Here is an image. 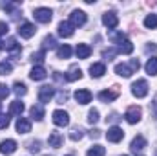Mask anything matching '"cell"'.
I'll use <instances>...</instances> for the list:
<instances>
[{
  "mask_svg": "<svg viewBox=\"0 0 157 156\" xmlns=\"http://www.w3.org/2000/svg\"><path fill=\"white\" fill-rule=\"evenodd\" d=\"M155 156H157V151H155Z\"/></svg>",
  "mask_w": 157,
  "mask_h": 156,
  "instance_id": "cell-44",
  "label": "cell"
},
{
  "mask_svg": "<svg viewBox=\"0 0 157 156\" xmlns=\"http://www.w3.org/2000/svg\"><path fill=\"white\" fill-rule=\"evenodd\" d=\"M24 112V103L22 101H13L11 105H9V116H20Z\"/></svg>",
  "mask_w": 157,
  "mask_h": 156,
  "instance_id": "cell-22",
  "label": "cell"
},
{
  "mask_svg": "<svg viewBox=\"0 0 157 156\" xmlns=\"http://www.w3.org/2000/svg\"><path fill=\"white\" fill-rule=\"evenodd\" d=\"M104 154H106V149H104L102 145H93V147H90L88 153H86V156H104Z\"/></svg>",
  "mask_w": 157,
  "mask_h": 156,
  "instance_id": "cell-28",
  "label": "cell"
},
{
  "mask_svg": "<svg viewBox=\"0 0 157 156\" xmlns=\"http://www.w3.org/2000/svg\"><path fill=\"white\" fill-rule=\"evenodd\" d=\"M57 46V40H55V37H51V35H48L46 39L42 40V50L46 51L48 48H55Z\"/></svg>",
  "mask_w": 157,
  "mask_h": 156,
  "instance_id": "cell-30",
  "label": "cell"
},
{
  "mask_svg": "<svg viewBox=\"0 0 157 156\" xmlns=\"http://www.w3.org/2000/svg\"><path fill=\"white\" fill-rule=\"evenodd\" d=\"M4 48L7 51H11V53H18L20 51V46H18V42H17L15 37H9L7 40H4Z\"/></svg>",
  "mask_w": 157,
  "mask_h": 156,
  "instance_id": "cell-21",
  "label": "cell"
},
{
  "mask_svg": "<svg viewBox=\"0 0 157 156\" xmlns=\"http://www.w3.org/2000/svg\"><path fill=\"white\" fill-rule=\"evenodd\" d=\"M144 26L148 28V30H155L157 28V15H146V18H144Z\"/></svg>",
  "mask_w": 157,
  "mask_h": 156,
  "instance_id": "cell-29",
  "label": "cell"
},
{
  "mask_svg": "<svg viewBox=\"0 0 157 156\" xmlns=\"http://www.w3.org/2000/svg\"><path fill=\"white\" fill-rule=\"evenodd\" d=\"M13 92H15L17 96H26L28 88H26V84H24V83H15V84H13Z\"/></svg>",
  "mask_w": 157,
  "mask_h": 156,
  "instance_id": "cell-31",
  "label": "cell"
},
{
  "mask_svg": "<svg viewBox=\"0 0 157 156\" xmlns=\"http://www.w3.org/2000/svg\"><path fill=\"white\" fill-rule=\"evenodd\" d=\"M152 112H154V116L157 119V96H155V99H154V103H152Z\"/></svg>",
  "mask_w": 157,
  "mask_h": 156,
  "instance_id": "cell-40",
  "label": "cell"
},
{
  "mask_svg": "<svg viewBox=\"0 0 157 156\" xmlns=\"http://www.w3.org/2000/svg\"><path fill=\"white\" fill-rule=\"evenodd\" d=\"M86 13L84 11H80V9H73L71 11V15H70V22L75 26V28H78V26H84L86 24Z\"/></svg>",
  "mask_w": 157,
  "mask_h": 156,
  "instance_id": "cell-6",
  "label": "cell"
},
{
  "mask_svg": "<svg viewBox=\"0 0 157 156\" xmlns=\"http://www.w3.org/2000/svg\"><path fill=\"white\" fill-rule=\"evenodd\" d=\"M44 57H46V51H44V50H40V51H37V53H33V55H31V61L40 64V63L44 61Z\"/></svg>",
  "mask_w": 157,
  "mask_h": 156,
  "instance_id": "cell-36",
  "label": "cell"
},
{
  "mask_svg": "<svg viewBox=\"0 0 157 156\" xmlns=\"http://www.w3.org/2000/svg\"><path fill=\"white\" fill-rule=\"evenodd\" d=\"M88 121H90V123H97V121H99V110H97V109H91V110L88 112Z\"/></svg>",
  "mask_w": 157,
  "mask_h": 156,
  "instance_id": "cell-34",
  "label": "cell"
},
{
  "mask_svg": "<svg viewBox=\"0 0 157 156\" xmlns=\"http://www.w3.org/2000/svg\"><path fill=\"white\" fill-rule=\"evenodd\" d=\"M117 97H119V92H117V90H102V92L99 94V99H101V101H104V103L115 101Z\"/></svg>",
  "mask_w": 157,
  "mask_h": 156,
  "instance_id": "cell-20",
  "label": "cell"
},
{
  "mask_svg": "<svg viewBox=\"0 0 157 156\" xmlns=\"http://www.w3.org/2000/svg\"><path fill=\"white\" fill-rule=\"evenodd\" d=\"M9 86L7 84H4V83H0V99H6L7 96H9Z\"/></svg>",
  "mask_w": 157,
  "mask_h": 156,
  "instance_id": "cell-37",
  "label": "cell"
},
{
  "mask_svg": "<svg viewBox=\"0 0 157 156\" xmlns=\"http://www.w3.org/2000/svg\"><path fill=\"white\" fill-rule=\"evenodd\" d=\"M90 134H91V138H99V136H101V130H97V129H95V130H91Z\"/></svg>",
  "mask_w": 157,
  "mask_h": 156,
  "instance_id": "cell-41",
  "label": "cell"
},
{
  "mask_svg": "<svg viewBox=\"0 0 157 156\" xmlns=\"http://www.w3.org/2000/svg\"><path fill=\"white\" fill-rule=\"evenodd\" d=\"M33 17H35V20L40 22V24H48L53 18V11L49 7H37L33 11Z\"/></svg>",
  "mask_w": 157,
  "mask_h": 156,
  "instance_id": "cell-2",
  "label": "cell"
},
{
  "mask_svg": "<svg viewBox=\"0 0 157 156\" xmlns=\"http://www.w3.org/2000/svg\"><path fill=\"white\" fill-rule=\"evenodd\" d=\"M62 142H64V136H62L60 132H51L49 138H48V143H49V147H53V149H59V147L62 145Z\"/></svg>",
  "mask_w": 157,
  "mask_h": 156,
  "instance_id": "cell-18",
  "label": "cell"
},
{
  "mask_svg": "<svg viewBox=\"0 0 157 156\" xmlns=\"http://www.w3.org/2000/svg\"><path fill=\"white\" fill-rule=\"evenodd\" d=\"M51 119H53V123H55L57 127H66V125H70V116H68V112H64V110H55V112L51 114Z\"/></svg>",
  "mask_w": 157,
  "mask_h": 156,
  "instance_id": "cell-5",
  "label": "cell"
},
{
  "mask_svg": "<svg viewBox=\"0 0 157 156\" xmlns=\"http://www.w3.org/2000/svg\"><path fill=\"white\" fill-rule=\"evenodd\" d=\"M35 31H37V28H35V24H31V22H24V24L18 26V35L24 37V39H31V37L35 35Z\"/></svg>",
  "mask_w": 157,
  "mask_h": 156,
  "instance_id": "cell-7",
  "label": "cell"
},
{
  "mask_svg": "<svg viewBox=\"0 0 157 156\" xmlns=\"http://www.w3.org/2000/svg\"><path fill=\"white\" fill-rule=\"evenodd\" d=\"M29 153H40V142L35 140V142H29Z\"/></svg>",
  "mask_w": 157,
  "mask_h": 156,
  "instance_id": "cell-38",
  "label": "cell"
},
{
  "mask_svg": "<svg viewBox=\"0 0 157 156\" xmlns=\"http://www.w3.org/2000/svg\"><path fill=\"white\" fill-rule=\"evenodd\" d=\"M132 94L135 97H146L148 96V83L144 79H137L133 84H132Z\"/></svg>",
  "mask_w": 157,
  "mask_h": 156,
  "instance_id": "cell-3",
  "label": "cell"
},
{
  "mask_svg": "<svg viewBox=\"0 0 157 156\" xmlns=\"http://www.w3.org/2000/svg\"><path fill=\"white\" fill-rule=\"evenodd\" d=\"M102 22H104V26H106L108 30H115L117 24H119V17L113 11H108V13L102 15Z\"/></svg>",
  "mask_w": 157,
  "mask_h": 156,
  "instance_id": "cell-10",
  "label": "cell"
},
{
  "mask_svg": "<svg viewBox=\"0 0 157 156\" xmlns=\"http://www.w3.org/2000/svg\"><path fill=\"white\" fill-rule=\"evenodd\" d=\"M144 147H146V140H144L143 136H135V138L132 140V143H130V149H132L133 153H143Z\"/></svg>",
  "mask_w": 157,
  "mask_h": 156,
  "instance_id": "cell-16",
  "label": "cell"
},
{
  "mask_svg": "<svg viewBox=\"0 0 157 156\" xmlns=\"http://www.w3.org/2000/svg\"><path fill=\"white\" fill-rule=\"evenodd\" d=\"M82 77V70L78 68V66H71L70 70H68V74H66V81H77V79Z\"/></svg>",
  "mask_w": 157,
  "mask_h": 156,
  "instance_id": "cell-25",
  "label": "cell"
},
{
  "mask_svg": "<svg viewBox=\"0 0 157 156\" xmlns=\"http://www.w3.org/2000/svg\"><path fill=\"white\" fill-rule=\"evenodd\" d=\"M139 61L137 59H132L130 63H121L115 66V74H119L121 77H130V76H133L137 70H139Z\"/></svg>",
  "mask_w": 157,
  "mask_h": 156,
  "instance_id": "cell-1",
  "label": "cell"
},
{
  "mask_svg": "<svg viewBox=\"0 0 157 156\" xmlns=\"http://www.w3.org/2000/svg\"><path fill=\"white\" fill-rule=\"evenodd\" d=\"M78 59H88L91 55V48L88 44H77V50H75Z\"/></svg>",
  "mask_w": 157,
  "mask_h": 156,
  "instance_id": "cell-23",
  "label": "cell"
},
{
  "mask_svg": "<svg viewBox=\"0 0 157 156\" xmlns=\"http://www.w3.org/2000/svg\"><path fill=\"white\" fill-rule=\"evenodd\" d=\"M73 96H75V99H77L78 105H88V103L91 101V92H90V90H86V88L77 90Z\"/></svg>",
  "mask_w": 157,
  "mask_h": 156,
  "instance_id": "cell-12",
  "label": "cell"
},
{
  "mask_svg": "<svg viewBox=\"0 0 157 156\" xmlns=\"http://www.w3.org/2000/svg\"><path fill=\"white\" fill-rule=\"evenodd\" d=\"M53 96H55L53 86L44 84V86H40V88H39V101H40V103H49V99H51Z\"/></svg>",
  "mask_w": 157,
  "mask_h": 156,
  "instance_id": "cell-8",
  "label": "cell"
},
{
  "mask_svg": "<svg viewBox=\"0 0 157 156\" xmlns=\"http://www.w3.org/2000/svg\"><path fill=\"white\" fill-rule=\"evenodd\" d=\"M106 74V66H104V63H93L91 66H90V76L95 79L102 77Z\"/></svg>",
  "mask_w": 157,
  "mask_h": 156,
  "instance_id": "cell-14",
  "label": "cell"
},
{
  "mask_svg": "<svg viewBox=\"0 0 157 156\" xmlns=\"http://www.w3.org/2000/svg\"><path fill=\"white\" fill-rule=\"evenodd\" d=\"M0 109H2V105H0Z\"/></svg>",
  "mask_w": 157,
  "mask_h": 156,
  "instance_id": "cell-45",
  "label": "cell"
},
{
  "mask_svg": "<svg viewBox=\"0 0 157 156\" xmlns=\"http://www.w3.org/2000/svg\"><path fill=\"white\" fill-rule=\"evenodd\" d=\"M0 50H4V40H0Z\"/></svg>",
  "mask_w": 157,
  "mask_h": 156,
  "instance_id": "cell-42",
  "label": "cell"
},
{
  "mask_svg": "<svg viewBox=\"0 0 157 156\" xmlns=\"http://www.w3.org/2000/svg\"><path fill=\"white\" fill-rule=\"evenodd\" d=\"M9 121H11V116L9 114H0V129H7L9 127Z\"/></svg>",
  "mask_w": 157,
  "mask_h": 156,
  "instance_id": "cell-35",
  "label": "cell"
},
{
  "mask_svg": "<svg viewBox=\"0 0 157 156\" xmlns=\"http://www.w3.org/2000/svg\"><path fill=\"white\" fill-rule=\"evenodd\" d=\"M29 114H31V117L35 121H42L44 119V107L42 105H33L31 110H29Z\"/></svg>",
  "mask_w": 157,
  "mask_h": 156,
  "instance_id": "cell-26",
  "label": "cell"
},
{
  "mask_svg": "<svg viewBox=\"0 0 157 156\" xmlns=\"http://www.w3.org/2000/svg\"><path fill=\"white\" fill-rule=\"evenodd\" d=\"M106 138H108V142H112V143H119V142L124 138V132H122L121 127H112V129H108Z\"/></svg>",
  "mask_w": 157,
  "mask_h": 156,
  "instance_id": "cell-9",
  "label": "cell"
},
{
  "mask_svg": "<svg viewBox=\"0 0 157 156\" xmlns=\"http://www.w3.org/2000/svg\"><path fill=\"white\" fill-rule=\"evenodd\" d=\"M144 70L148 76H157V57H150L144 64Z\"/></svg>",
  "mask_w": 157,
  "mask_h": 156,
  "instance_id": "cell-24",
  "label": "cell"
},
{
  "mask_svg": "<svg viewBox=\"0 0 157 156\" xmlns=\"http://www.w3.org/2000/svg\"><path fill=\"white\" fill-rule=\"evenodd\" d=\"M57 30H59V35H60V37H71L73 31H75V26H73L70 20H62Z\"/></svg>",
  "mask_w": 157,
  "mask_h": 156,
  "instance_id": "cell-11",
  "label": "cell"
},
{
  "mask_svg": "<svg viewBox=\"0 0 157 156\" xmlns=\"http://www.w3.org/2000/svg\"><path fill=\"white\" fill-rule=\"evenodd\" d=\"M124 156H126V154H124Z\"/></svg>",
  "mask_w": 157,
  "mask_h": 156,
  "instance_id": "cell-46",
  "label": "cell"
},
{
  "mask_svg": "<svg viewBox=\"0 0 157 156\" xmlns=\"http://www.w3.org/2000/svg\"><path fill=\"white\" fill-rule=\"evenodd\" d=\"M11 70H13V66H11V63H0V76H7V74H11Z\"/></svg>",
  "mask_w": 157,
  "mask_h": 156,
  "instance_id": "cell-33",
  "label": "cell"
},
{
  "mask_svg": "<svg viewBox=\"0 0 157 156\" xmlns=\"http://www.w3.org/2000/svg\"><path fill=\"white\" fill-rule=\"evenodd\" d=\"M7 30H9V26H7L6 22H0V37H2L4 33H7Z\"/></svg>",
  "mask_w": 157,
  "mask_h": 156,
  "instance_id": "cell-39",
  "label": "cell"
},
{
  "mask_svg": "<svg viewBox=\"0 0 157 156\" xmlns=\"http://www.w3.org/2000/svg\"><path fill=\"white\" fill-rule=\"evenodd\" d=\"M141 117H143V110H141L139 107H130V109L126 110V114H124V119H126L128 123H132V125L139 123Z\"/></svg>",
  "mask_w": 157,
  "mask_h": 156,
  "instance_id": "cell-4",
  "label": "cell"
},
{
  "mask_svg": "<svg viewBox=\"0 0 157 156\" xmlns=\"http://www.w3.org/2000/svg\"><path fill=\"white\" fill-rule=\"evenodd\" d=\"M46 76H48V72H46V68H44L42 64L33 66V70H31V74H29V77L33 79V81H42V79H46Z\"/></svg>",
  "mask_w": 157,
  "mask_h": 156,
  "instance_id": "cell-17",
  "label": "cell"
},
{
  "mask_svg": "<svg viewBox=\"0 0 157 156\" xmlns=\"http://www.w3.org/2000/svg\"><path fill=\"white\" fill-rule=\"evenodd\" d=\"M66 156H73V154H66Z\"/></svg>",
  "mask_w": 157,
  "mask_h": 156,
  "instance_id": "cell-43",
  "label": "cell"
},
{
  "mask_svg": "<svg viewBox=\"0 0 157 156\" xmlns=\"http://www.w3.org/2000/svg\"><path fill=\"white\" fill-rule=\"evenodd\" d=\"M31 130V121L28 117H18L17 119V132L18 134H28Z\"/></svg>",
  "mask_w": 157,
  "mask_h": 156,
  "instance_id": "cell-15",
  "label": "cell"
},
{
  "mask_svg": "<svg viewBox=\"0 0 157 156\" xmlns=\"http://www.w3.org/2000/svg\"><path fill=\"white\" fill-rule=\"evenodd\" d=\"M17 151V142L15 140H4L0 142V153L2 154H13Z\"/></svg>",
  "mask_w": 157,
  "mask_h": 156,
  "instance_id": "cell-13",
  "label": "cell"
},
{
  "mask_svg": "<svg viewBox=\"0 0 157 156\" xmlns=\"http://www.w3.org/2000/svg\"><path fill=\"white\" fill-rule=\"evenodd\" d=\"M71 46H68V44H62V46H59L57 48V55L60 57V59H68L70 55H71Z\"/></svg>",
  "mask_w": 157,
  "mask_h": 156,
  "instance_id": "cell-27",
  "label": "cell"
},
{
  "mask_svg": "<svg viewBox=\"0 0 157 156\" xmlns=\"http://www.w3.org/2000/svg\"><path fill=\"white\" fill-rule=\"evenodd\" d=\"M117 51L119 53H124V55H130V53L133 51V44H132V40L124 39V40H121V42H117Z\"/></svg>",
  "mask_w": 157,
  "mask_h": 156,
  "instance_id": "cell-19",
  "label": "cell"
},
{
  "mask_svg": "<svg viewBox=\"0 0 157 156\" xmlns=\"http://www.w3.org/2000/svg\"><path fill=\"white\" fill-rule=\"evenodd\" d=\"M84 136V130L80 129V127H75V129H71V132H70V138L73 140V142H77V140H80Z\"/></svg>",
  "mask_w": 157,
  "mask_h": 156,
  "instance_id": "cell-32",
  "label": "cell"
}]
</instances>
